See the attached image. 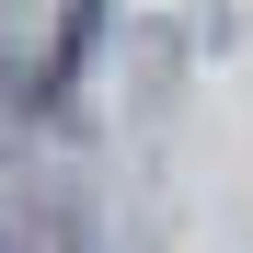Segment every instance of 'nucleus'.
Wrapping results in <instances>:
<instances>
[{
  "instance_id": "f257e3e1",
  "label": "nucleus",
  "mask_w": 253,
  "mask_h": 253,
  "mask_svg": "<svg viewBox=\"0 0 253 253\" xmlns=\"http://www.w3.org/2000/svg\"><path fill=\"white\" fill-rule=\"evenodd\" d=\"M0 253H81L69 219H0Z\"/></svg>"
}]
</instances>
